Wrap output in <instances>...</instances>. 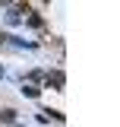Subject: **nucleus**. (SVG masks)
I'll return each mask as SVG.
<instances>
[{
    "label": "nucleus",
    "instance_id": "2",
    "mask_svg": "<svg viewBox=\"0 0 120 127\" xmlns=\"http://www.w3.org/2000/svg\"><path fill=\"white\" fill-rule=\"evenodd\" d=\"M0 121H3V124H16V111L13 108H3L0 111Z\"/></svg>",
    "mask_w": 120,
    "mask_h": 127
},
{
    "label": "nucleus",
    "instance_id": "5",
    "mask_svg": "<svg viewBox=\"0 0 120 127\" xmlns=\"http://www.w3.org/2000/svg\"><path fill=\"white\" fill-rule=\"evenodd\" d=\"M6 38H10V35H6V32H0V45H3V41H6Z\"/></svg>",
    "mask_w": 120,
    "mask_h": 127
},
{
    "label": "nucleus",
    "instance_id": "3",
    "mask_svg": "<svg viewBox=\"0 0 120 127\" xmlns=\"http://www.w3.org/2000/svg\"><path fill=\"white\" fill-rule=\"evenodd\" d=\"M22 92L29 95V98H38V95H41V89H38V86H32V83H25V86H22Z\"/></svg>",
    "mask_w": 120,
    "mask_h": 127
},
{
    "label": "nucleus",
    "instance_id": "6",
    "mask_svg": "<svg viewBox=\"0 0 120 127\" xmlns=\"http://www.w3.org/2000/svg\"><path fill=\"white\" fill-rule=\"evenodd\" d=\"M13 127H25V124H13Z\"/></svg>",
    "mask_w": 120,
    "mask_h": 127
},
{
    "label": "nucleus",
    "instance_id": "4",
    "mask_svg": "<svg viewBox=\"0 0 120 127\" xmlns=\"http://www.w3.org/2000/svg\"><path fill=\"white\" fill-rule=\"evenodd\" d=\"M29 79H32V86H35V83H41L44 76H41V70H32V73H29Z\"/></svg>",
    "mask_w": 120,
    "mask_h": 127
},
{
    "label": "nucleus",
    "instance_id": "1",
    "mask_svg": "<svg viewBox=\"0 0 120 127\" xmlns=\"http://www.w3.org/2000/svg\"><path fill=\"white\" fill-rule=\"evenodd\" d=\"M44 83H47V86H54V89H63V83H66V79H63L60 70H54V73H47V76H44Z\"/></svg>",
    "mask_w": 120,
    "mask_h": 127
}]
</instances>
